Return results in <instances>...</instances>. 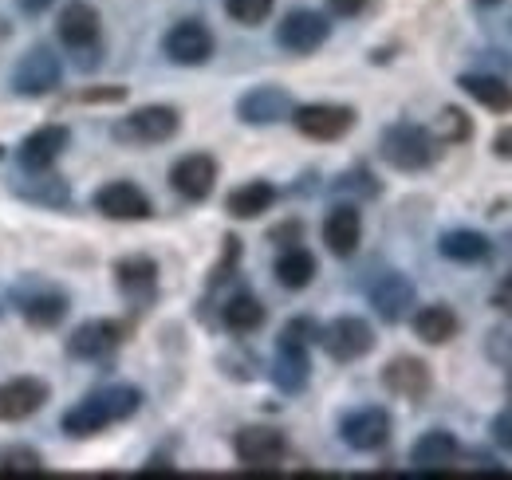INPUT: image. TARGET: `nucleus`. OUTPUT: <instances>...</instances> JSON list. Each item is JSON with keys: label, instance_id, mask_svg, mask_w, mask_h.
<instances>
[{"label": "nucleus", "instance_id": "f257e3e1", "mask_svg": "<svg viewBox=\"0 0 512 480\" xmlns=\"http://www.w3.org/2000/svg\"><path fill=\"white\" fill-rule=\"evenodd\" d=\"M138 406H142V394H138L134 386H107V390H95V394H87L79 406H71L64 414V433H71V437L103 433L107 425L127 421Z\"/></svg>", "mask_w": 512, "mask_h": 480}, {"label": "nucleus", "instance_id": "f03ea898", "mask_svg": "<svg viewBox=\"0 0 512 480\" xmlns=\"http://www.w3.org/2000/svg\"><path fill=\"white\" fill-rule=\"evenodd\" d=\"M316 335V323L308 319H292L280 335V347H276V362H272V382L284 390V394H300L308 386V374H312V362H308V339Z\"/></svg>", "mask_w": 512, "mask_h": 480}, {"label": "nucleus", "instance_id": "7ed1b4c3", "mask_svg": "<svg viewBox=\"0 0 512 480\" xmlns=\"http://www.w3.org/2000/svg\"><path fill=\"white\" fill-rule=\"evenodd\" d=\"M438 146H434V134L426 126H414V122H394L386 126L383 134V158L394 166V170H426L434 162Z\"/></svg>", "mask_w": 512, "mask_h": 480}, {"label": "nucleus", "instance_id": "20e7f679", "mask_svg": "<svg viewBox=\"0 0 512 480\" xmlns=\"http://www.w3.org/2000/svg\"><path fill=\"white\" fill-rule=\"evenodd\" d=\"M233 449H237V461L249 469V473H276V465L284 461L288 453V441L280 429H268V425H249L233 437Z\"/></svg>", "mask_w": 512, "mask_h": 480}, {"label": "nucleus", "instance_id": "39448f33", "mask_svg": "<svg viewBox=\"0 0 512 480\" xmlns=\"http://www.w3.org/2000/svg\"><path fill=\"white\" fill-rule=\"evenodd\" d=\"M178 126H182V115L174 107H142L115 126V138L134 146H154V142H170Z\"/></svg>", "mask_w": 512, "mask_h": 480}, {"label": "nucleus", "instance_id": "423d86ee", "mask_svg": "<svg viewBox=\"0 0 512 480\" xmlns=\"http://www.w3.org/2000/svg\"><path fill=\"white\" fill-rule=\"evenodd\" d=\"M60 60H56V52L52 48H44V44H36V48H28L20 63H16V71H12V87L20 91V95H48V91H56L60 87Z\"/></svg>", "mask_w": 512, "mask_h": 480}, {"label": "nucleus", "instance_id": "0eeeda50", "mask_svg": "<svg viewBox=\"0 0 512 480\" xmlns=\"http://www.w3.org/2000/svg\"><path fill=\"white\" fill-rule=\"evenodd\" d=\"M292 122L304 138H316V142H335L343 138L351 126H355V111L351 107H339V103H308V107H296Z\"/></svg>", "mask_w": 512, "mask_h": 480}, {"label": "nucleus", "instance_id": "6e6552de", "mask_svg": "<svg viewBox=\"0 0 512 480\" xmlns=\"http://www.w3.org/2000/svg\"><path fill=\"white\" fill-rule=\"evenodd\" d=\"M320 339H323V347H327V355L335 362H355V359H363V355H371V347H375L371 323H363V319H355V315H343V319L327 323Z\"/></svg>", "mask_w": 512, "mask_h": 480}, {"label": "nucleus", "instance_id": "1a4fd4ad", "mask_svg": "<svg viewBox=\"0 0 512 480\" xmlns=\"http://www.w3.org/2000/svg\"><path fill=\"white\" fill-rule=\"evenodd\" d=\"M327 32H331L327 16L312 12V8H300V12H288V16L280 20V28H276V40H280V48H284V52L308 56V52L323 48Z\"/></svg>", "mask_w": 512, "mask_h": 480}, {"label": "nucleus", "instance_id": "9d476101", "mask_svg": "<svg viewBox=\"0 0 512 480\" xmlns=\"http://www.w3.org/2000/svg\"><path fill=\"white\" fill-rule=\"evenodd\" d=\"M166 56L182 67H201V63L213 56V32L201 24V20H178L166 40H162Z\"/></svg>", "mask_w": 512, "mask_h": 480}, {"label": "nucleus", "instance_id": "9b49d317", "mask_svg": "<svg viewBox=\"0 0 512 480\" xmlns=\"http://www.w3.org/2000/svg\"><path fill=\"white\" fill-rule=\"evenodd\" d=\"M339 437L359 453H375L390 441V414L379 406H363L339 421Z\"/></svg>", "mask_w": 512, "mask_h": 480}, {"label": "nucleus", "instance_id": "f8f14e48", "mask_svg": "<svg viewBox=\"0 0 512 480\" xmlns=\"http://www.w3.org/2000/svg\"><path fill=\"white\" fill-rule=\"evenodd\" d=\"M95 209L111 221H146L150 217V197L134 181H107L95 193Z\"/></svg>", "mask_w": 512, "mask_h": 480}, {"label": "nucleus", "instance_id": "ddd939ff", "mask_svg": "<svg viewBox=\"0 0 512 480\" xmlns=\"http://www.w3.org/2000/svg\"><path fill=\"white\" fill-rule=\"evenodd\" d=\"M430 366L422 359H414V355H398V359L386 362L383 370V386L390 394H398V398H406V402H414V398H426L430 394Z\"/></svg>", "mask_w": 512, "mask_h": 480}, {"label": "nucleus", "instance_id": "4468645a", "mask_svg": "<svg viewBox=\"0 0 512 480\" xmlns=\"http://www.w3.org/2000/svg\"><path fill=\"white\" fill-rule=\"evenodd\" d=\"M56 32L71 52H87V48L99 44V12L87 0H71L56 20Z\"/></svg>", "mask_w": 512, "mask_h": 480}, {"label": "nucleus", "instance_id": "2eb2a0df", "mask_svg": "<svg viewBox=\"0 0 512 480\" xmlns=\"http://www.w3.org/2000/svg\"><path fill=\"white\" fill-rule=\"evenodd\" d=\"M174 189L186 197V201H205L217 185V162L209 154H186L174 170H170Z\"/></svg>", "mask_w": 512, "mask_h": 480}, {"label": "nucleus", "instance_id": "dca6fc26", "mask_svg": "<svg viewBox=\"0 0 512 480\" xmlns=\"http://www.w3.org/2000/svg\"><path fill=\"white\" fill-rule=\"evenodd\" d=\"M48 402V386L40 378H16L0 386V421H24L32 418Z\"/></svg>", "mask_w": 512, "mask_h": 480}, {"label": "nucleus", "instance_id": "f3484780", "mask_svg": "<svg viewBox=\"0 0 512 480\" xmlns=\"http://www.w3.org/2000/svg\"><path fill=\"white\" fill-rule=\"evenodd\" d=\"M119 343H123V327H119V323H111V319H91V323H83V327L71 335L67 351H71L75 359H107Z\"/></svg>", "mask_w": 512, "mask_h": 480}, {"label": "nucleus", "instance_id": "a211bd4d", "mask_svg": "<svg viewBox=\"0 0 512 480\" xmlns=\"http://www.w3.org/2000/svg\"><path fill=\"white\" fill-rule=\"evenodd\" d=\"M371 307L383 315L386 323L406 319L410 307H414V284L402 272H386V276L375 280V288H371Z\"/></svg>", "mask_w": 512, "mask_h": 480}, {"label": "nucleus", "instance_id": "6ab92c4d", "mask_svg": "<svg viewBox=\"0 0 512 480\" xmlns=\"http://www.w3.org/2000/svg\"><path fill=\"white\" fill-rule=\"evenodd\" d=\"M67 138H71V134H67V126H60V122L32 130V134L24 138V146H20V166H24V170H48V166L67 150Z\"/></svg>", "mask_w": 512, "mask_h": 480}, {"label": "nucleus", "instance_id": "aec40b11", "mask_svg": "<svg viewBox=\"0 0 512 480\" xmlns=\"http://www.w3.org/2000/svg\"><path fill=\"white\" fill-rule=\"evenodd\" d=\"M457 461V437L449 429H430L414 441L410 449V465L418 473H446L449 465Z\"/></svg>", "mask_w": 512, "mask_h": 480}, {"label": "nucleus", "instance_id": "412c9836", "mask_svg": "<svg viewBox=\"0 0 512 480\" xmlns=\"http://www.w3.org/2000/svg\"><path fill=\"white\" fill-rule=\"evenodd\" d=\"M292 111H296V107H292L288 91H280V87H253V91L237 103V115L245 122H253V126H268V122L288 119Z\"/></svg>", "mask_w": 512, "mask_h": 480}, {"label": "nucleus", "instance_id": "4be33fe9", "mask_svg": "<svg viewBox=\"0 0 512 480\" xmlns=\"http://www.w3.org/2000/svg\"><path fill=\"white\" fill-rule=\"evenodd\" d=\"M359 237H363V217L355 205H335L323 221V244L335 252V256H351L359 248Z\"/></svg>", "mask_w": 512, "mask_h": 480}, {"label": "nucleus", "instance_id": "5701e85b", "mask_svg": "<svg viewBox=\"0 0 512 480\" xmlns=\"http://www.w3.org/2000/svg\"><path fill=\"white\" fill-rule=\"evenodd\" d=\"M461 91L493 115H509L512 111V87L501 75H461Z\"/></svg>", "mask_w": 512, "mask_h": 480}, {"label": "nucleus", "instance_id": "b1692460", "mask_svg": "<svg viewBox=\"0 0 512 480\" xmlns=\"http://www.w3.org/2000/svg\"><path fill=\"white\" fill-rule=\"evenodd\" d=\"M414 335L430 347H442L457 335V315L449 311L446 303H430V307H418L414 311Z\"/></svg>", "mask_w": 512, "mask_h": 480}, {"label": "nucleus", "instance_id": "393cba45", "mask_svg": "<svg viewBox=\"0 0 512 480\" xmlns=\"http://www.w3.org/2000/svg\"><path fill=\"white\" fill-rule=\"evenodd\" d=\"M438 252L453 260V264H481L489 252H493V244L485 233H473V229H453L446 237L438 240Z\"/></svg>", "mask_w": 512, "mask_h": 480}, {"label": "nucleus", "instance_id": "a878e982", "mask_svg": "<svg viewBox=\"0 0 512 480\" xmlns=\"http://www.w3.org/2000/svg\"><path fill=\"white\" fill-rule=\"evenodd\" d=\"M276 280H280L284 288H292V292L308 288V284L316 280V256H312L308 248H300V244L284 248V252L276 256Z\"/></svg>", "mask_w": 512, "mask_h": 480}, {"label": "nucleus", "instance_id": "bb28decb", "mask_svg": "<svg viewBox=\"0 0 512 480\" xmlns=\"http://www.w3.org/2000/svg\"><path fill=\"white\" fill-rule=\"evenodd\" d=\"M272 201H276V189H272L268 181H245L241 189L229 193L225 209H229L237 221H253V217H260V213L272 209Z\"/></svg>", "mask_w": 512, "mask_h": 480}, {"label": "nucleus", "instance_id": "cd10ccee", "mask_svg": "<svg viewBox=\"0 0 512 480\" xmlns=\"http://www.w3.org/2000/svg\"><path fill=\"white\" fill-rule=\"evenodd\" d=\"M115 276H119V288L127 296H150L154 284H158V264L146 260V256H127L115 264Z\"/></svg>", "mask_w": 512, "mask_h": 480}, {"label": "nucleus", "instance_id": "c85d7f7f", "mask_svg": "<svg viewBox=\"0 0 512 480\" xmlns=\"http://www.w3.org/2000/svg\"><path fill=\"white\" fill-rule=\"evenodd\" d=\"M221 319H225V327L233 331V335H253L256 327L264 323V303L249 296V292H241V296H233V300L221 307Z\"/></svg>", "mask_w": 512, "mask_h": 480}, {"label": "nucleus", "instance_id": "c756f323", "mask_svg": "<svg viewBox=\"0 0 512 480\" xmlns=\"http://www.w3.org/2000/svg\"><path fill=\"white\" fill-rule=\"evenodd\" d=\"M64 315H67V300L56 296V292H44V296L24 300V319H28L32 327H56Z\"/></svg>", "mask_w": 512, "mask_h": 480}, {"label": "nucleus", "instance_id": "7c9ffc66", "mask_svg": "<svg viewBox=\"0 0 512 480\" xmlns=\"http://www.w3.org/2000/svg\"><path fill=\"white\" fill-rule=\"evenodd\" d=\"M0 473L4 477H44L48 465L36 449H4L0 453Z\"/></svg>", "mask_w": 512, "mask_h": 480}, {"label": "nucleus", "instance_id": "2f4dec72", "mask_svg": "<svg viewBox=\"0 0 512 480\" xmlns=\"http://www.w3.org/2000/svg\"><path fill=\"white\" fill-rule=\"evenodd\" d=\"M434 134H438V142H465L469 134H473V122L465 111H457V107H446L438 122H434Z\"/></svg>", "mask_w": 512, "mask_h": 480}, {"label": "nucleus", "instance_id": "473e14b6", "mask_svg": "<svg viewBox=\"0 0 512 480\" xmlns=\"http://www.w3.org/2000/svg\"><path fill=\"white\" fill-rule=\"evenodd\" d=\"M272 4L276 0H225V12L237 20V24H260V20H268V12H272Z\"/></svg>", "mask_w": 512, "mask_h": 480}, {"label": "nucleus", "instance_id": "72a5a7b5", "mask_svg": "<svg viewBox=\"0 0 512 480\" xmlns=\"http://www.w3.org/2000/svg\"><path fill=\"white\" fill-rule=\"evenodd\" d=\"M493 441H497L505 453H512V406H505V410L493 418Z\"/></svg>", "mask_w": 512, "mask_h": 480}, {"label": "nucleus", "instance_id": "f704fd0d", "mask_svg": "<svg viewBox=\"0 0 512 480\" xmlns=\"http://www.w3.org/2000/svg\"><path fill=\"white\" fill-rule=\"evenodd\" d=\"M367 4H371V0H327V8H331L335 16H359V12H367Z\"/></svg>", "mask_w": 512, "mask_h": 480}, {"label": "nucleus", "instance_id": "c9c22d12", "mask_svg": "<svg viewBox=\"0 0 512 480\" xmlns=\"http://www.w3.org/2000/svg\"><path fill=\"white\" fill-rule=\"evenodd\" d=\"M493 303H497L501 311H509V315H512V272H509V276H501V284H497V292H493Z\"/></svg>", "mask_w": 512, "mask_h": 480}, {"label": "nucleus", "instance_id": "e433bc0d", "mask_svg": "<svg viewBox=\"0 0 512 480\" xmlns=\"http://www.w3.org/2000/svg\"><path fill=\"white\" fill-rule=\"evenodd\" d=\"M493 150H497V158H512V126L497 130V138H493Z\"/></svg>", "mask_w": 512, "mask_h": 480}, {"label": "nucleus", "instance_id": "4c0bfd02", "mask_svg": "<svg viewBox=\"0 0 512 480\" xmlns=\"http://www.w3.org/2000/svg\"><path fill=\"white\" fill-rule=\"evenodd\" d=\"M16 4H20L28 16H36V12H48V4H52V0H16Z\"/></svg>", "mask_w": 512, "mask_h": 480}, {"label": "nucleus", "instance_id": "58836bf2", "mask_svg": "<svg viewBox=\"0 0 512 480\" xmlns=\"http://www.w3.org/2000/svg\"><path fill=\"white\" fill-rule=\"evenodd\" d=\"M142 473H174V465H170V461H150Z\"/></svg>", "mask_w": 512, "mask_h": 480}, {"label": "nucleus", "instance_id": "ea45409f", "mask_svg": "<svg viewBox=\"0 0 512 480\" xmlns=\"http://www.w3.org/2000/svg\"><path fill=\"white\" fill-rule=\"evenodd\" d=\"M485 4H497V0H485Z\"/></svg>", "mask_w": 512, "mask_h": 480}, {"label": "nucleus", "instance_id": "a19ab883", "mask_svg": "<svg viewBox=\"0 0 512 480\" xmlns=\"http://www.w3.org/2000/svg\"><path fill=\"white\" fill-rule=\"evenodd\" d=\"M509 394H512V382H509Z\"/></svg>", "mask_w": 512, "mask_h": 480}]
</instances>
